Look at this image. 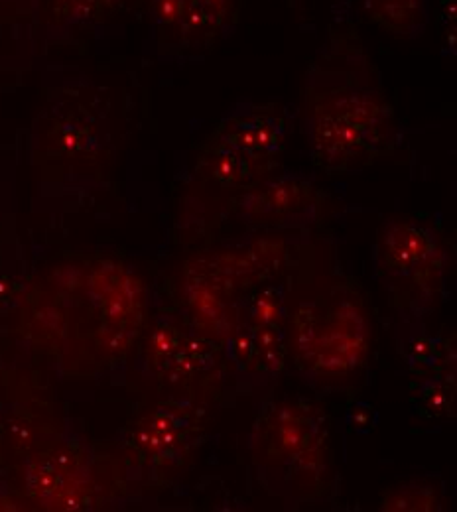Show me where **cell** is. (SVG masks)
I'll return each instance as SVG.
<instances>
[{"label": "cell", "instance_id": "3957f363", "mask_svg": "<svg viewBox=\"0 0 457 512\" xmlns=\"http://www.w3.org/2000/svg\"><path fill=\"white\" fill-rule=\"evenodd\" d=\"M371 320L363 302L331 288L302 302L290 318V347L296 363L318 379H345L363 367L371 345Z\"/></svg>", "mask_w": 457, "mask_h": 512}, {"label": "cell", "instance_id": "277c9868", "mask_svg": "<svg viewBox=\"0 0 457 512\" xmlns=\"http://www.w3.org/2000/svg\"><path fill=\"white\" fill-rule=\"evenodd\" d=\"M243 219L261 227H306L324 209V193L296 174H272L237 199Z\"/></svg>", "mask_w": 457, "mask_h": 512}, {"label": "cell", "instance_id": "52a82bcc", "mask_svg": "<svg viewBox=\"0 0 457 512\" xmlns=\"http://www.w3.org/2000/svg\"><path fill=\"white\" fill-rule=\"evenodd\" d=\"M440 253L434 233L416 221L392 219L383 225L377 243V258L392 276L424 280Z\"/></svg>", "mask_w": 457, "mask_h": 512}, {"label": "cell", "instance_id": "ba28073f", "mask_svg": "<svg viewBox=\"0 0 457 512\" xmlns=\"http://www.w3.org/2000/svg\"><path fill=\"white\" fill-rule=\"evenodd\" d=\"M278 170V158L253 156L235 148L203 142L197 154L199 178L219 190H249Z\"/></svg>", "mask_w": 457, "mask_h": 512}, {"label": "cell", "instance_id": "5b68a950", "mask_svg": "<svg viewBox=\"0 0 457 512\" xmlns=\"http://www.w3.org/2000/svg\"><path fill=\"white\" fill-rule=\"evenodd\" d=\"M286 138L288 119L278 105L239 103L217 123L205 142L262 158H278Z\"/></svg>", "mask_w": 457, "mask_h": 512}, {"label": "cell", "instance_id": "7a4b0ae2", "mask_svg": "<svg viewBox=\"0 0 457 512\" xmlns=\"http://www.w3.org/2000/svg\"><path fill=\"white\" fill-rule=\"evenodd\" d=\"M259 477L276 495L312 499L331 475V448L324 414L304 402L266 406L251 434Z\"/></svg>", "mask_w": 457, "mask_h": 512}, {"label": "cell", "instance_id": "6da1fadb", "mask_svg": "<svg viewBox=\"0 0 457 512\" xmlns=\"http://www.w3.org/2000/svg\"><path fill=\"white\" fill-rule=\"evenodd\" d=\"M304 134L314 166L329 174L365 168L402 140L391 101L353 28L331 30L308 67Z\"/></svg>", "mask_w": 457, "mask_h": 512}, {"label": "cell", "instance_id": "30bf717a", "mask_svg": "<svg viewBox=\"0 0 457 512\" xmlns=\"http://www.w3.org/2000/svg\"><path fill=\"white\" fill-rule=\"evenodd\" d=\"M367 18L394 38H418L428 22L426 0H361Z\"/></svg>", "mask_w": 457, "mask_h": 512}, {"label": "cell", "instance_id": "9c48e42d", "mask_svg": "<svg viewBox=\"0 0 457 512\" xmlns=\"http://www.w3.org/2000/svg\"><path fill=\"white\" fill-rule=\"evenodd\" d=\"M194 422L182 406L160 408L144 418L134 432V446L148 459L168 461L182 455L192 442Z\"/></svg>", "mask_w": 457, "mask_h": 512}, {"label": "cell", "instance_id": "4fadbf2b", "mask_svg": "<svg viewBox=\"0 0 457 512\" xmlns=\"http://www.w3.org/2000/svg\"><path fill=\"white\" fill-rule=\"evenodd\" d=\"M424 404L428 406V410H432V414H442L450 408H454V386H440V384H432L430 388L424 390Z\"/></svg>", "mask_w": 457, "mask_h": 512}, {"label": "cell", "instance_id": "8992f818", "mask_svg": "<svg viewBox=\"0 0 457 512\" xmlns=\"http://www.w3.org/2000/svg\"><path fill=\"white\" fill-rule=\"evenodd\" d=\"M156 28L182 46L215 40L229 22L233 0H148Z\"/></svg>", "mask_w": 457, "mask_h": 512}, {"label": "cell", "instance_id": "8fae6325", "mask_svg": "<svg viewBox=\"0 0 457 512\" xmlns=\"http://www.w3.org/2000/svg\"><path fill=\"white\" fill-rule=\"evenodd\" d=\"M123 0H48L50 16L60 26H85L107 18Z\"/></svg>", "mask_w": 457, "mask_h": 512}, {"label": "cell", "instance_id": "5bb4252c", "mask_svg": "<svg viewBox=\"0 0 457 512\" xmlns=\"http://www.w3.org/2000/svg\"><path fill=\"white\" fill-rule=\"evenodd\" d=\"M2 2H6V0H0V4H2Z\"/></svg>", "mask_w": 457, "mask_h": 512}, {"label": "cell", "instance_id": "7c38bea8", "mask_svg": "<svg viewBox=\"0 0 457 512\" xmlns=\"http://www.w3.org/2000/svg\"><path fill=\"white\" fill-rule=\"evenodd\" d=\"M442 505L438 491L426 483H404L389 489L381 499V511L428 512L438 511Z\"/></svg>", "mask_w": 457, "mask_h": 512}]
</instances>
